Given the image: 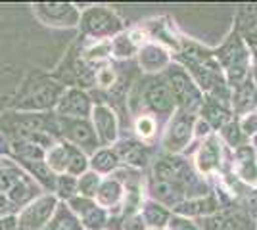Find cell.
I'll return each instance as SVG.
<instances>
[{
    "instance_id": "obj_1",
    "label": "cell",
    "mask_w": 257,
    "mask_h": 230,
    "mask_svg": "<svg viewBox=\"0 0 257 230\" xmlns=\"http://www.w3.org/2000/svg\"><path fill=\"white\" fill-rule=\"evenodd\" d=\"M64 90L65 85L56 83L50 77L33 75L25 81L22 92L16 98L18 102L14 104V108L27 113H46L48 110L56 108Z\"/></svg>"
},
{
    "instance_id": "obj_2",
    "label": "cell",
    "mask_w": 257,
    "mask_h": 230,
    "mask_svg": "<svg viewBox=\"0 0 257 230\" xmlns=\"http://www.w3.org/2000/svg\"><path fill=\"white\" fill-rule=\"evenodd\" d=\"M58 197L54 194H43L29 201L18 213V228L25 230H44L48 220L52 219L54 211L58 207Z\"/></svg>"
},
{
    "instance_id": "obj_3",
    "label": "cell",
    "mask_w": 257,
    "mask_h": 230,
    "mask_svg": "<svg viewBox=\"0 0 257 230\" xmlns=\"http://www.w3.org/2000/svg\"><path fill=\"white\" fill-rule=\"evenodd\" d=\"M33 14L46 27H75L79 10L69 2H39L33 4Z\"/></svg>"
},
{
    "instance_id": "obj_4",
    "label": "cell",
    "mask_w": 257,
    "mask_h": 230,
    "mask_svg": "<svg viewBox=\"0 0 257 230\" xmlns=\"http://www.w3.org/2000/svg\"><path fill=\"white\" fill-rule=\"evenodd\" d=\"M56 113L58 117H67V119H85L92 111L90 98L79 88H67L64 90L62 98L56 104Z\"/></svg>"
},
{
    "instance_id": "obj_5",
    "label": "cell",
    "mask_w": 257,
    "mask_h": 230,
    "mask_svg": "<svg viewBox=\"0 0 257 230\" xmlns=\"http://www.w3.org/2000/svg\"><path fill=\"white\" fill-rule=\"evenodd\" d=\"M58 134L69 140L75 148L81 150V146H94L96 144V134L92 127L86 123V119H67V117H58Z\"/></svg>"
},
{
    "instance_id": "obj_6",
    "label": "cell",
    "mask_w": 257,
    "mask_h": 230,
    "mask_svg": "<svg viewBox=\"0 0 257 230\" xmlns=\"http://www.w3.org/2000/svg\"><path fill=\"white\" fill-rule=\"evenodd\" d=\"M79 22H81L83 31L86 35H92V37H106V35L115 33L119 29L117 18L111 12L102 10V8L88 10Z\"/></svg>"
},
{
    "instance_id": "obj_7",
    "label": "cell",
    "mask_w": 257,
    "mask_h": 230,
    "mask_svg": "<svg viewBox=\"0 0 257 230\" xmlns=\"http://www.w3.org/2000/svg\"><path fill=\"white\" fill-rule=\"evenodd\" d=\"M92 119H94V134L102 142H113L117 136V121L115 115L107 110L106 106H96L92 110Z\"/></svg>"
},
{
    "instance_id": "obj_8",
    "label": "cell",
    "mask_w": 257,
    "mask_h": 230,
    "mask_svg": "<svg viewBox=\"0 0 257 230\" xmlns=\"http://www.w3.org/2000/svg\"><path fill=\"white\" fill-rule=\"evenodd\" d=\"M44 230H83V226H81V220L77 219V215L65 203H58L52 219L48 220Z\"/></svg>"
},
{
    "instance_id": "obj_9",
    "label": "cell",
    "mask_w": 257,
    "mask_h": 230,
    "mask_svg": "<svg viewBox=\"0 0 257 230\" xmlns=\"http://www.w3.org/2000/svg\"><path fill=\"white\" fill-rule=\"evenodd\" d=\"M18 165H22L23 169L31 175L33 180H37L41 186L46 190H54L56 186V175L48 169V165L44 163V159L41 161H18Z\"/></svg>"
},
{
    "instance_id": "obj_10",
    "label": "cell",
    "mask_w": 257,
    "mask_h": 230,
    "mask_svg": "<svg viewBox=\"0 0 257 230\" xmlns=\"http://www.w3.org/2000/svg\"><path fill=\"white\" fill-rule=\"evenodd\" d=\"M44 163L48 165V169L54 175H65L67 171V144L58 142L52 148H48L44 153Z\"/></svg>"
},
{
    "instance_id": "obj_11",
    "label": "cell",
    "mask_w": 257,
    "mask_h": 230,
    "mask_svg": "<svg viewBox=\"0 0 257 230\" xmlns=\"http://www.w3.org/2000/svg\"><path fill=\"white\" fill-rule=\"evenodd\" d=\"M67 144V171H65V175L69 176H79L86 173V167H88V161H86L85 153L81 152L79 148H75L73 144L65 142Z\"/></svg>"
},
{
    "instance_id": "obj_12",
    "label": "cell",
    "mask_w": 257,
    "mask_h": 230,
    "mask_svg": "<svg viewBox=\"0 0 257 230\" xmlns=\"http://www.w3.org/2000/svg\"><path fill=\"white\" fill-rule=\"evenodd\" d=\"M121 197V186L115 180H106L104 184H100L96 192V199L100 205L109 207V205H115L117 199Z\"/></svg>"
},
{
    "instance_id": "obj_13",
    "label": "cell",
    "mask_w": 257,
    "mask_h": 230,
    "mask_svg": "<svg viewBox=\"0 0 257 230\" xmlns=\"http://www.w3.org/2000/svg\"><path fill=\"white\" fill-rule=\"evenodd\" d=\"M98 188H100V176L96 173H83L77 178V194L83 197H92L96 196Z\"/></svg>"
},
{
    "instance_id": "obj_14",
    "label": "cell",
    "mask_w": 257,
    "mask_h": 230,
    "mask_svg": "<svg viewBox=\"0 0 257 230\" xmlns=\"http://www.w3.org/2000/svg\"><path fill=\"white\" fill-rule=\"evenodd\" d=\"M54 192H58L60 199H65L69 201L71 197L79 196L77 194V178L69 175H58L56 176V186H54Z\"/></svg>"
},
{
    "instance_id": "obj_15",
    "label": "cell",
    "mask_w": 257,
    "mask_h": 230,
    "mask_svg": "<svg viewBox=\"0 0 257 230\" xmlns=\"http://www.w3.org/2000/svg\"><path fill=\"white\" fill-rule=\"evenodd\" d=\"M117 153L121 155V159H125L127 163L144 165V161H146V153H144V150L135 142H123L117 148Z\"/></svg>"
},
{
    "instance_id": "obj_16",
    "label": "cell",
    "mask_w": 257,
    "mask_h": 230,
    "mask_svg": "<svg viewBox=\"0 0 257 230\" xmlns=\"http://www.w3.org/2000/svg\"><path fill=\"white\" fill-rule=\"evenodd\" d=\"M79 220H81V226H85L86 230H100L106 224V215L98 205H92L79 217Z\"/></svg>"
},
{
    "instance_id": "obj_17",
    "label": "cell",
    "mask_w": 257,
    "mask_h": 230,
    "mask_svg": "<svg viewBox=\"0 0 257 230\" xmlns=\"http://www.w3.org/2000/svg\"><path fill=\"white\" fill-rule=\"evenodd\" d=\"M92 169L94 173H109L115 165H117V157L115 153H111L109 150H100L92 155Z\"/></svg>"
},
{
    "instance_id": "obj_18",
    "label": "cell",
    "mask_w": 257,
    "mask_h": 230,
    "mask_svg": "<svg viewBox=\"0 0 257 230\" xmlns=\"http://www.w3.org/2000/svg\"><path fill=\"white\" fill-rule=\"evenodd\" d=\"M148 102H150L156 110H160V111L169 110V108H171V96H169V90H167L165 87L150 88V92H148Z\"/></svg>"
},
{
    "instance_id": "obj_19",
    "label": "cell",
    "mask_w": 257,
    "mask_h": 230,
    "mask_svg": "<svg viewBox=\"0 0 257 230\" xmlns=\"http://www.w3.org/2000/svg\"><path fill=\"white\" fill-rule=\"evenodd\" d=\"M188 136H190V123L188 121H177L175 125H173V131H171V146L169 148H181L182 144L188 140Z\"/></svg>"
},
{
    "instance_id": "obj_20",
    "label": "cell",
    "mask_w": 257,
    "mask_h": 230,
    "mask_svg": "<svg viewBox=\"0 0 257 230\" xmlns=\"http://www.w3.org/2000/svg\"><path fill=\"white\" fill-rule=\"evenodd\" d=\"M217 148L215 144H205L204 150L200 152V169L202 171H209L215 163H217Z\"/></svg>"
},
{
    "instance_id": "obj_21",
    "label": "cell",
    "mask_w": 257,
    "mask_h": 230,
    "mask_svg": "<svg viewBox=\"0 0 257 230\" xmlns=\"http://www.w3.org/2000/svg\"><path fill=\"white\" fill-rule=\"evenodd\" d=\"M140 62L148 69H154L156 64H161L163 62V54H161L158 48H146L142 54H140Z\"/></svg>"
},
{
    "instance_id": "obj_22",
    "label": "cell",
    "mask_w": 257,
    "mask_h": 230,
    "mask_svg": "<svg viewBox=\"0 0 257 230\" xmlns=\"http://www.w3.org/2000/svg\"><path fill=\"white\" fill-rule=\"evenodd\" d=\"M146 220L152 222V224H163L165 220H167V213L163 211V209L156 207V205H148L146 207Z\"/></svg>"
},
{
    "instance_id": "obj_23",
    "label": "cell",
    "mask_w": 257,
    "mask_h": 230,
    "mask_svg": "<svg viewBox=\"0 0 257 230\" xmlns=\"http://www.w3.org/2000/svg\"><path fill=\"white\" fill-rule=\"evenodd\" d=\"M173 90H175L177 98L186 102V98H188V81L182 75H173Z\"/></svg>"
},
{
    "instance_id": "obj_24",
    "label": "cell",
    "mask_w": 257,
    "mask_h": 230,
    "mask_svg": "<svg viewBox=\"0 0 257 230\" xmlns=\"http://www.w3.org/2000/svg\"><path fill=\"white\" fill-rule=\"evenodd\" d=\"M156 175L160 176V182H169L173 176H175V169L169 161H160L156 165Z\"/></svg>"
},
{
    "instance_id": "obj_25",
    "label": "cell",
    "mask_w": 257,
    "mask_h": 230,
    "mask_svg": "<svg viewBox=\"0 0 257 230\" xmlns=\"http://www.w3.org/2000/svg\"><path fill=\"white\" fill-rule=\"evenodd\" d=\"M0 230H18V215L16 213L0 215Z\"/></svg>"
},
{
    "instance_id": "obj_26",
    "label": "cell",
    "mask_w": 257,
    "mask_h": 230,
    "mask_svg": "<svg viewBox=\"0 0 257 230\" xmlns=\"http://www.w3.org/2000/svg\"><path fill=\"white\" fill-rule=\"evenodd\" d=\"M113 79H115V75H113V71H111L109 67H104V69H100V71H98V75H96L98 85H102V87H111Z\"/></svg>"
},
{
    "instance_id": "obj_27",
    "label": "cell",
    "mask_w": 257,
    "mask_h": 230,
    "mask_svg": "<svg viewBox=\"0 0 257 230\" xmlns=\"http://www.w3.org/2000/svg\"><path fill=\"white\" fill-rule=\"evenodd\" d=\"M137 129H139V132L142 136H150L152 132H154V121L148 119V117H142L137 123Z\"/></svg>"
},
{
    "instance_id": "obj_28",
    "label": "cell",
    "mask_w": 257,
    "mask_h": 230,
    "mask_svg": "<svg viewBox=\"0 0 257 230\" xmlns=\"http://www.w3.org/2000/svg\"><path fill=\"white\" fill-rule=\"evenodd\" d=\"M154 194L158 197H161V199L169 197V194H171V184H169V182H158V184L154 186Z\"/></svg>"
},
{
    "instance_id": "obj_29",
    "label": "cell",
    "mask_w": 257,
    "mask_h": 230,
    "mask_svg": "<svg viewBox=\"0 0 257 230\" xmlns=\"http://www.w3.org/2000/svg\"><path fill=\"white\" fill-rule=\"evenodd\" d=\"M207 115H209V119H211L213 125H221L223 119H225V111L217 110V108H209V110H207Z\"/></svg>"
},
{
    "instance_id": "obj_30",
    "label": "cell",
    "mask_w": 257,
    "mask_h": 230,
    "mask_svg": "<svg viewBox=\"0 0 257 230\" xmlns=\"http://www.w3.org/2000/svg\"><path fill=\"white\" fill-rule=\"evenodd\" d=\"M121 230H142V220L137 219V217H131V219L123 222Z\"/></svg>"
},
{
    "instance_id": "obj_31",
    "label": "cell",
    "mask_w": 257,
    "mask_h": 230,
    "mask_svg": "<svg viewBox=\"0 0 257 230\" xmlns=\"http://www.w3.org/2000/svg\"><path fill=\"white\" fill-rule=\"evenodd\" d=\"M238 129H236L234 125H230V127H228V129H226V138H228V142H232L234 144L236 140H238Z\"/></svg>"
},
{
    "instance_id": "obj_32",
    "label": "cell",
    "mask_w": 257,
    "mask_h": 230,
    "mask_svg": "<svg viewBox=\"0 0 257 230\" xmlns=\"http://www.w3.org/2000/svg\"><path fill=\"white\" fill-rule=\"evenodd\" d=\"M198 132H200V134H205V132H207V125H205V123H198Z\"/></svg>"
},
{
    "instance_id": "obj_33",
    "label": "cell",
    "mask_w": 257,
    "mask_h": 230,
    "mask_svg": "<svg viewBox=\"0 0 257 230\" xmlns=\"http://www.w3.org/2000/svg\"><path fill=\"white\" fill-rule=\"evenodd\" d=\"M177 230H194V228H192V226H188L186 222H182V224H179V226H177Z\"/></svg>"
},
{
    "instance_id": "obj_34",
    "label": "cell",
    "mask_w": 257,
    "mask_h": 230,
    "mask_svg": "<svg viewBox=\"0 0 257 230\" xmlns=\"http://www.w3.org/2000/svg\"><path fill=\"white\" fill-rule=\"evenodd\" d=\"M18 230H25V228H18Z\"/></svg>"
}]
</instances>
